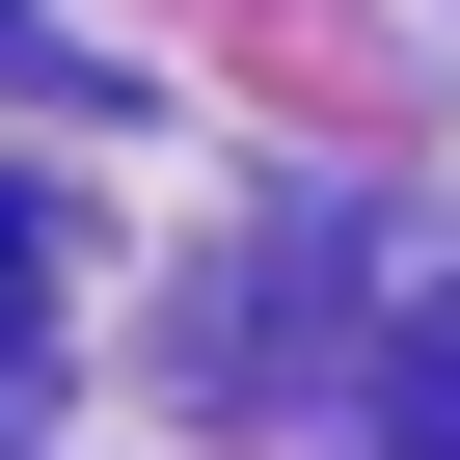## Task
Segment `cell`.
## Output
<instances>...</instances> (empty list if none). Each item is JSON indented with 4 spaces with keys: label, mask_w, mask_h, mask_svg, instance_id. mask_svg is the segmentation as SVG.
<instances>
[{
    "label": "cell",
    "mask_w": 460,
    "mask_h": 460,
    "mask_svg": "<svg viewBox=\"0 0 460 460\" xmlns=\"http://www.w3.org/2000/svg\"><path fill=\"white\" fill-rule=\"evenodd\" d=\"M379 433H406V460H460V298H433V325L379 352Z\"/></svg>",
    "instance_id": "6da1fadb"
}]
</instances>
